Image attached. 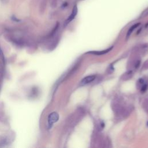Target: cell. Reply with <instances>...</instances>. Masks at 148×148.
Wrapping results in <instances>:
<instances>
[{
	"label": "cell",
	"mask_w": 148,
	"mask_h": 148,
	"mask_svg": "<svg viewBox=\"0 0 148 148\" xmlns=\"http://www.w3.org/2000/svg\"><path fill=\"white\" fill-rule=\"evenodd\" d=\"M59 119V115L57 112H52L49 115L48 117V126L49 128H50L54 123L57 122Z\"/></svg>",
	"instance_id": "obj_1"
},
{
	"label": "cell",
	"mask_w": 148,
	"mask_h": 148,
	"mask_svg": "<svg viewBox=\"0 0 148 148\" xmlns=\"http://www.w3.org/2000/svg\"><path fill=\"white\" fill-rule=\"evenodd\" d=\"M95 75H90V76H86V77L83 78V79L82 80V81L81 82V85H88L89 83L92 82L95 79Z\"/></svg>",
	"instance_id": "obj_2"
},
{
	"label": "cell",
	"mask_w": 148,
	"mask_h": 148,
	"mask_svg": "<svg viewBox=\"0 0 148 148\" xmlns=\"http://www.w3.org/2000/svg\"><path fill=\"white\" fill-rule=\"evenodd\" d=\"M114 48V46H111L110 48L104 50H101V51H92V52H88V53L91 54V55H95L97 56H101L103 55L104 54H106L108 53L109 52H110L111 50L112 49V48Z\"/></svg>",
	"instance_id": "obj_3"
},
{
	"label": "cell",
	"mask_w": 148,
	"mask_h": 148,
	"mask_svg": "<svg viewBox=\"0 0 148 148\" xmlns=\"http://www.w3.org/2000/svg\"><path fill=\"white\" fill-rule=\"evenodd\" d=\"M77 13H78V8H77V6H75L74 7V8H73V10H72V13L71 14V15L69 16V17H68V19H67V23L68 24L69 22H70L72 21L73 19H74L76 15H77Z\"/></svg>",
	"instance_id": "obj_4"
},
{
	"label": "cell",
	"mask_w": 148,
	"mask_h": 148,
	"mask_svg": "<svg viewBox=\"0 0 148 148\" xmlns=\"http://www.w3.org/2000/svg\"><path fill=\"white\" fill-rule=\"evenodd\" d=\"M140 25V23H137V24H135L134 25H133L131 27H130V29H129V30H128V32H127V36H129L131 34V33L133 32V31L134 30L138 27Z\"/></svg>",
	"instance_id": "obj_5"
},
{
	"label": "cell",
	"mask_w": 148,
	"mask_h": 148,
	"mask_svg": "<svg viewBox=\"0 0 148 148\" xmlns=\"http://www.w3.org/2000/svg\"><path fill=\"white\" fill-rule=\"evenodd\" d=\"M147 85H144L142 87V89H141V90L142 91H145L146 90H147Z\"/></svg>",
	"instance_id": "obj_6"
},
{
	"label": "cell",
	"mask_w": 148,
	"mask_h": 148,
	"mask_svg": "<svg viewBox=\"0 0 148 148\" xmlns=\"http://www.w3.org/2000/svg\"><path fill=\"white\" fill-rule=\"evenodd\" d=\"M148 15V9H147V10H145V11L144 12L143 16H147Z\"/></svg>",
	"instance_id": "obj_7"
}]
</instances>
